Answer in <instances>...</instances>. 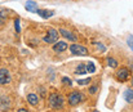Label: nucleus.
<instances>
[{
  "instance_id": "f257e3e1",
  "label": "nucleus",
  "mask_w": 133,
  "mask_h": 112,
  "mask_svg": "<svg viewBox=\"0 0 133 112\" xmlns=\"http://www.w3.org/2000/svg\"><path fill=\"white\" fill-rule=\"evenodd\" d=\"M48 103H49V107L53 108V110H59L63 107V97L59 94V93H52L48 98Z\"/></svg>"
},
{
  "instance_id": "f03ea898",
  "label": "nucleus",
  "mask_w": 133,
  "mask_h": 112,
  "mask_svg": "<svg viewBox=\"0 0 133 112\" xmlns=\"http://www.w3.org/2000/svg\"><path fill=\"white\" fill-rule=\"evenodd\" d=\"M58 35H59V32H58L57 30H54V29H49V30H48V32H46V35L43 37V41L46 43V44L57 43V40H58Z\"/></svg>"
},
{
  "instance_id": "7ed1b4c3",
  "label": "nucleus",
  "mask_w": 133,
  "mask_h": 112,
  "mask_svg": "<svg viewBox=\"0 0 133 112\" xmlns=\"http://www.w3.org/2000/svg\"><path fill=\"white\" fill-rule=\"evenodd\" d=\"M67 101H69V104L70 106H78L83 101V94L80 92H72V93L69 94Z\"/></svg>"
},
{
  "instance_id": "20e7f679",
  "label": "nucleus",
  "mask_w": 133,
  "mask_h": 112,
  "mask_svg": "<svg viewBox=\"0 0 133 112\" xmlns=\"http://www.w3.org/2000/svg\"><path fill=\"white\" fill-rule=\"evenodd\" d=\"M70 52L74 55H88L89 53L85 46H82V45H78V44H72L70 46Z\"/></svg>"
},
{
  "instance_id": "39448f33",
  "label": "nucleus",
  "mask_w": 133,
  "mask_h": 112,
  "mask_svg": "<svg viewBox=\"0 0 133 112\" xmlns=\"http://www.w3.org/2000/svg\"><path fill=\"white\" fill-rule=\"evenodd\" d=\"M129 75H131V71L128 70V68H120V70H118V72H116V79L119 80V81H127L128 79H129Z\"/></svg>"
},
{
  "instance_id": "423d86ee",
  "label": "nucleus",
  "mask_w": 133,
  "mask_h": 112,
  "mask_svg": "<svg viewBox=\"0 0 133 112\" xmlns=\"http://www.w3.org/2000/svg\"><path fill=\"white\" fill-rule=\"evenodd\" d=\"M10 82V75L6 68H0V85H5Z\"/></svg>"
},
{
  "instance_id": "0eeeda50",
  "label": "nucleus",
  "mask_w": 133,
  "mask_h": 112,
  "mask_svg": "<svg viewBox=\"0 0 133 112\" xmlns=\"http://www.w3.org/2000/svg\"><path fill=\"white\" fill-rule=\"evenodd\" d=\"M58 32L65 37V39H67V40H70V41H76V40H78L76 35H75V34H72V32H71V31H69V30L59 29V30H58Z\"/></svg>"
},
{
  "instance_id": "6e6552de",
  "label": "nucleus",
  "mask_w": 133,
  "mask_h": 112,
  "mask_svg": "<svg viewBox=\"0 0 133 112\" xmlns=\"http://www.w3.org/2000/svg\"><path fill=\"white\" fill-rule=\"evenodd\" d=\"M66 49H67V44H66V41H57V43H54V45H53V50L57 52V53H59V52H65Z\"/></svg>"
},
{
  "instance_id": "1a4fd4ad",
  "label": "nucleus",
  "mask_w": 133,
  "mask_h": 112,
  "mask_svg": "<svg viewBox=\"0 0 133 112\" xmlns=\"http://www.w3.org/2000/svg\"><path fill=\"white\" fill-rule=\"evenodd\" d=\"M42 18H44V19H48V18H50L53 14H54V10H48V9H39L38 12H36Z\"/></svg>"
},
{
  "instance_id": "9d476101",
  "label": "nucleus",
  "mask_w": 133,
  "mask_h": 112,
  "mask_svg": "<svg viewBox=\"0 0 133 112\" xmlns=\"http://www.w3.org/2000/svg\"><path fill=\"white\" fill-rule=\"evenodd\" d=\"M25 8H26V10H29V12H38L39 9H38V4L35 3V1H31V0H29L26 4H25Z\"/></svg>"
},
{
  "instance_id": "9b49d317",
  "label": "nucleus",
  "mask_w": 133,
  "mask_h": 112,
  "mask_svg": "<svg viewBox=\"0 0 133 112\" xmlns=\"http://www.w3.org/2000/svg\"><path fill=\"white\" fill-rule=\"evenodd\" d=\"M124 99H125V102H128V103H133V89H127L125 92H124Z\"/></svg>"
},
{
  "instance_id": "f8f14e48",
  "label": "nucleus",
  "mask_w": 133,
  "mask_h": 112,
  "mask_svg": "<svg viewBox=\"0 0 133 112\" xmlns=\"http://www.w3.org/2000/svg\"><path fill=\"white\" fill-rule=\"evenodd\" d=\"M75 74L76 75H85L87 74V65L84 63H79L76 70H75Z\"/></svg>"
},
{
  "instance_id": "ddd939ff",
  "label": "nucleus",
  "mask_w": 133,
  "mask_h": 112,
  "mask_svg": "<svg viewBox=\"0 0 133 112\" xmlns=\"http://www.w3.org/2000/svg\"><path fill=\"white\" fill-rule=\"evenodd\" d=\"M27 101H29V103L32 104V106H36V104L39 103V98H38V95H36V94H32V93L27 95Z\"/></svg>"
},
{
  "instance_id": "4468645a",
  "label": "nucleus",
  "mask_w": 133,
  "mask_h": 112,
  "mask_svg": "<svg viewBox=\"0 0 133 112\" xmlns=\"http://www.w3.org/2000/svg\"><path fill=\"white\" fill-rule=\"evenodd\" d=\"M107 65H109L111 68H116V67H118V62H116V59H114V58H111V57L107 58Z\"/></svg>"
},
{
  "instance_id": "2eb2a0df",
  "label": "nucleus",
  "mask_w": 133,
  "mask_h": 112,
  "mask_svg": "<svg viewBox=\"0 0 133 112\" xmlns=\"http://www.w3.org/2000/svg\"><path fill=\"white\" fill-rule=\"evenodd\" d=\"M6 17H8V13L5 10H0V26L4 25V21H5Z\"/></svg>"
},
{
  "instance_id": "dca6fc26",
  "label": "nucleus",
  "mask_w": 133,
  "mask_h": 112,
  "mask_svg": "<svg viewBox=\"0 0 133 112\" xmlns=\"http://www.w3.org/2000/svg\"><path fill=\"white\" fill-rule=\"evenodd\" d=\"M94 71H96V66H94V63H93V62H88V63H87V72L93 74Z\"/></svg>"
},
{
  "instance_id": "f3484780",
  "label": "nucleus",
  "mask_w": 133,
  "mask_h": 112,
  "mask_svg": "<svg viewBox=\"0 0 133 112\" xmlns=\"http://www.w3.org/2000/svg\"><path fill=\"white\" fill-rule=\"evenodd\" d=\"M14 27H16V32H19L21 31V25H19V19H14Z\"/></svg>"
},
{
  "instance_id": "a211bd4d",
  "label": "nucleus",
  "mask_w": 133,
  "mask_h": 112,
  "mask_svg": "<svg viewBox=\"0 0 133 112\" xmlns=\"http://www.w3.org/2000/svg\"><path fill=\"white\" fill-rule=\"evenodd\" d=\"M89 82H90V79H83V80L80 79V80L78 81L79 85H87V84H89Z\"/></svg>"
},
{
  "instance_id": "6ab92c4d",
  "label": "nucleus",
  "mask_w": 133,
  "mask_h": 112,
  "mask_svg": "<svg viewBox=\"0 0 133 112\" xmlns=\"http://www.w3.org/2000/svg\"><path fill=\"white\" fill-rule=\"evenodd\" d=\"M127 43H128L129 48L133 50V35H129V36H128V39H127Z\"/></svg>"
},
{
  "instance_id": "aec40b11",
  "label": "nucleus",
  "mask_w": 133,
  "mask_h": 112,
  "mask_svg": "<svg viewBox=\"0 0 133 112\" xmlns=\"http://www.w3.org/2000/svg\"><path fill=\"white\" fill-rule=\"evenodd\" d=\"M62 81H63L66 85H71V84H72V81H71L69 77H63V79H62Z\"/></svg>"
},
{
  "instance_id": "412c9836",
  "label": "nucleus",
  "mask_w": 133,
  "mask_h": 112,
  "mask_svg": "<svg viewBox=\"0 0 133 112\" xmlns=\"http://www.w3.org/2000/svg\"><path fill=\"white\" fill-rule=\"evenodd\" d=\"M97 89H98V88H97L96 85H94V86H90V88H89V93H90V94H94V93L97 92Z\"/></svg>"
},
{
  "instance_id": "4be33fe9",
  "label": "nucleus",
  "mask_w": 133,
  "mask_h": 112,
  "mask_svg": "<svg viewBox=\"0 0 133 112\" xmlns=\"http://www.w3.org/2000/svg\"><path fill=\"white\" fill-rule=\"evenodd\" d=\"M94 44H96V45H97V46H98L99 49H102V50H106V48H105V46H103L102 44H99V43H94Z\"/></svg>"
},
{
  "instance_id": "5701e85b",
  "label": "nucleus",
  "mask_w": 133,
  "mask_h": 112,
  "mask_svg": "<svg viewBox=\"0 0 133 112\" xmlns=\"http://www.w3.org/2000/svg\"><path fill=\"white\" fill-rule=\"evenodd\" d=\"M17 112H29V111H27V110H25V108H19Z\"/></svg>"
},
{
  "instance_id": "b1692460",
  "label": "nucleus",
  "mask_w": 133,
  "mask_h": 112,
  "mask_svg": "<svg viewBox=\"0 0 133 112\" xmlns=\"http://www.w3.org/2000/svg\"><path fill=\"white\" fill-rule=\"evenodd\" d=\"M129 68L133 71V62H131V65H129Z\"/></svg>"
},
{
  "instance_id": "393cba45",
  "label": "nucleus",
  "mask_w": 133,
  "mask_h": 112,
  "mask_svg": "<svg viewBox=\"0 0 133 112\" xmlns=\"http://www.w3.org/2000/svg\"><path fill=\"white\" fill-rule=\"evenodd\" d=\"M132 85H133V79H132Z\"/></svg>"
},
{
  "instance_id": "a878e982",
  "label": "nucleus",
  "mask_w": 133,
  "mask_h": 112,
  "mask_svg": "<svg viewBox=\"0 0 133 112\" xmlns=\"http://www.w3.org/2000/svg\"><path fill=\"white\" fill-rule=\"evenodd\" d=\"M93 112H98V111H93Z\"/></svg>"
}]
</instances>
